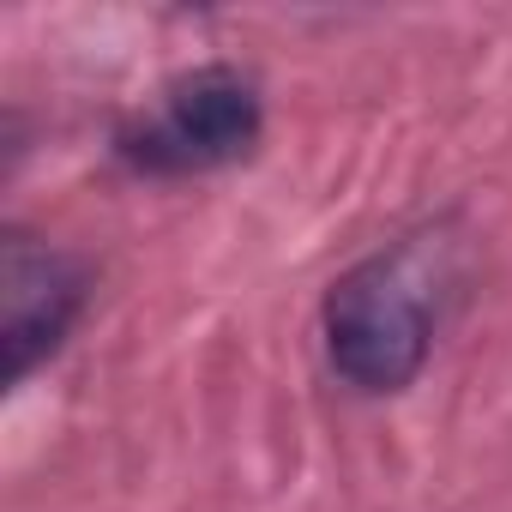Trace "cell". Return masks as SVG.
I'll return each instance as SVG.
<instances>
[{
	"instance_id": "cell-1",
	"label": "cell",
	"mask_w": 512,
	"mask_h": 512,
	"mask_svg": "<svg viewBox=\"0 0 512 512\" xmlns=\"http://www.w3.org/2000/svg\"><path fill=\"white\" fill-rule=\"evenodd\" d=\"M434 272L422 247H392L350 266L320 314L326 356L356 392H404L434 344Z\"/></svg>"
},
{
	"instance_id": "cell-2",
	"label": "cell",
	"mask_w": 512,
	"mask_h": 512,
	"mask_svg": "<svg viewBox=\"0 0 512 512\" xmlns=\"http://www.w3.org/2000/svg\"><path fill=\"white\" fill-rule=\"evenodd\" d=\"M260 91L229 67H199L163 91V103L121 133V157L145 175H199L223 169L260 139Z\"/></svg>"
},
{
	"instance_id": "cell-3",
	"label": "cell",
	"mask_w": 512,
	"mask_h": 512,
	"mask_svg": "<svg viewBox=\"0 0 512 512\" xmlns=\"http://www.w3.org/2000/svg\"><path fill=\"white\" fill-rule=\"evenodd\" d=\"M0 308H7V326H0V350H7V380H25L43 356L61 350L67 326L85 308V272L67 260L61 247L13 229L7 247H0Z\"/></svg>"
}]
</instances>
